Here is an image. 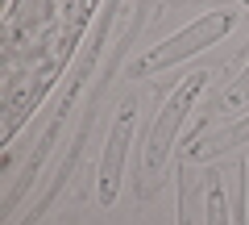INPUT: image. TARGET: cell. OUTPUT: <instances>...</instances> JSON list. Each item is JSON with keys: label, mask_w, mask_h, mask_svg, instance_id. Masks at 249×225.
Returning <instances> with one entry per match:
<instances>
[{"label": "cell", "mask_w": 249, "mask_h": 225, "mask_svg": "<svg viewBox=\"0 0 249 225\" xmlns=\"http://www.w3.org/2000/svg\"><path fill=\"white\" fill-rule=\"evenodd\" d=\"M208 80H212L208 71H191V75H187V80L166 96V104L158 108V117H154V125H150V138H145V154H142L145 192H154V184H158V175H162V167H166L170 150H175L178 125L187 121V113H191V104H196V96L208 88Z\"/></svg>", "instance_id": "obj_1"}, {"label": "cell", "mask_w": 249, "mask_h": 225, "mask_svg": "<svg viewBox=\"0 0 249 225\" xmlns=\"http://www.w3.org/2000/svg\"><path fill=\"white\" fill-rule=\"evenodd\" d=\"M178 225H204V200H199V180H196V159H178Z\"/></svg>", "instance_id": "obj_4"}, {"label": "cell", "mask_w": 249, "mask_h": 225, "mask_svg": "<svg viewBox=\"0 0 249 225\" xmlns=\"http://www.w3.org/2000/svg\"><path fill=\"white\" fill-rule=\"evenodd\" d=\"M133 125H137V100L129 96L112 117L104 154H100V184H96V200L100 208H112L121 196V180H124V163H129V146H133Z\"/></svg>", "instance_id": "obj_3"}, {"label": "cell", "mask_w": 249, "mask_h": 225, "mask_svg": "<svg viewBox=\"0 0 249 225\" xmlns=\"http://www.w3.org/2000/svg\"><path fill=\"white\" fill-rule=\"evenodd\" d=\"M249 104V63L237 71V80L229 83V88L220 92V100L212 104V113H224V117H232V113H241V108Z\"/></svg>", "instance_id": "obj_6"}, {"label": "cell", "mask_w": 249, "mask_h": 225, "mask_svg": "<svg viewBox=\"0 0 249 225\" xmlns=\"http://www.w3.org/2000/svg\"><path fill=\"white\" fill-rule=\"evenodd\" d=\"M245 4H249V0H245Z\"/></svg>", "instance_id": "obj_8"}, {"label": "cell", "mask_w": 249, "mask_h": 225, "mask_svg": "<svg viewBox=\"0 0 249 225\" xmlns=\"http://www.w3.org/2000/svg\"><path fill=\"white\" fill-rule=\"evenodd\" d=\"M241 142H249V113L245 117H237L232 121V125H224L220 134H212V138H204V142H199L196 138V146H191V159L196 163H208V159H216V154H224V150H232V146H241Z\"/></svg>", "instance_id": "obj_5"}, {"label": "cell", "mask_w": 249, "mask_h": 225, "mask_svg": "<svg viewBox=\"0 0 249 225\" xmlns=\"http://www.w3.org/2000/svg\"><path fill=\"white\" fill-rule=\"evenodd\" d=\"M232 25H237V13H220V9L216 13H199L191 25H183L178 34H170L162 46L145 50V59L133 67V75H154V71H166V67L183 63V59H191V54L216 46L220 38H229Z\"/></svg>", "instance_id": "obj_2"}, {"label": "cell", "mask_w": 249, "mask_h": 225, "mask_svg": "<svg viewBox=\"0 0 249 225\" xmlns=\"http://www.w3.org/2000/svg\"><path fill=\"white\" fill-rule=\"evenodd\" d=\"M204 225H229V205H224L220 175H208V184H204Z\"/></svg>", "instance_id": "obj_7"}]
</instances>
